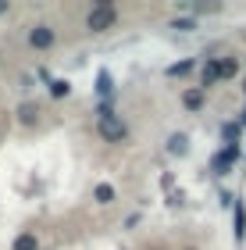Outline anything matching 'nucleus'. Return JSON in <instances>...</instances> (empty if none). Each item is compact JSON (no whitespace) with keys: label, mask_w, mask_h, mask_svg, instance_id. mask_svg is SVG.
I'll return each mask as SVG.
<instances>
[{"label":"nucleus","mask_w":246,"mask_h":250,"mask_svg":"<svg viewBox=\"0 0 246 250\" xmlns=\"http://www.w3.org/2000/svg\"><path fill=\"white\" fill-rule=\"evenodd\" d=\"M96 129H100V136H104L107 143H125L129 140V129H125V122H121L114 111H100V122H96Z\"/></svg>","instance_id":"1"},{"label":"nucleus","mask_w":246,"mask_h":250,"mask_svg":"<svg viewBox=\"0 0 246 250\" xmlns=\"http://www.w3.org/2000/svg\"><path fill=\"white\" fill-rule=\"evenodd\" d=\"M114 7H111V4H96L93 11H89V18H86V29L89 32H104V29H111V25H114Z\"/></svg>","instance_id":"2"},{"label":"nucleus","mask_w":246,"mask_h":250,"mask_svg":"<svg viewBox=\"0 0 246 250\" xmlns=\"http://www.w3.org/2000/svg\"><path fill=\"white\" fill-rule=\"evenodd\" d=\"M54 43H57V32H54L50 25H32L29 29V47L32 50H50Z\"/></svg>","instance_id":"3"},{"label":"nucleus","mask_w":246,"mask_h":250,"mask_svg":"<svg viewBox=\"0 0 246 250\" xmlns=\"http://www.w3.org/2000/svg\"><path fill=\"white\" fill-rule=\"evenodd\" d=\"M236 157H239V143H225V150H218V154H214L210 168H214L218 175H228V172H232V165H236Z\"/></svg>","instance_id":"4"},{"label":"nucleus","mask_w":246,"mask_h":250,"mask_svg":"<svg viewBox=\"0 0 246 250\" xmlns=\"http://www.w3.org/2000/svg\"><path fill=\"white\" fill-rule=\"evenodd\" d=\"M218 79H221V61H207V64H204V75H200V89H204V86H214Z\"/></svg>","instance_id":"5"},{"label":"nucleus","mask_w":246,"mask_h":250,"mask_svg":"<svg viewBox=\"0 0 246 250\" xmlns=\"http://www.w3.org/2000/svg\"><path fill=\"white\" fill-rule=\"evenodd\" d=\"M182 104H186L189 111H200V107H204V89H186Z\"/></svg>","instance_id":"6"},{"label":"nucleus","mask_w":246,"mask_h":250,"mask_svg":"<svg viewBox=\"0 0 246 250\" xmlns=\"http://www.w3.org/2000/svg\"><path fill=\"white\" fill-rule=\"evenodd\" d=\"M186 143H189L186 136H182V132H175L171 140H168V154H171V157H182V154H186Z\"/></svg>","instance_id":"7"},{"label":"nucleus","mask_w":246,"mask_h":250,"mask_svg":"<svg viewBox=\"0 0 246 250\" xmlns=\"http://www.w3.org/2000/svg\"><path fill=\"white\" fill-rule=\"evenodd\" d=\"M193 68H196V61L193 58H189V61H178V64H171V68H168V79H178V75H189V72H193Z\"/></svg>","instance_id":"8"},{"label":"nucleus","mask_w":246,"mask_h":250,"mask_svg":"<svg viewBox=\"0 0 246 250\" xmlns=\"http://www.w3.org/2000/svg\"><path fill=\"white\" fill-rule=\"evenodd\" d=\"M93 197H96V204H111V200H114V186H111V183H100V186L93 189Z\"/></svg>","instance_id":"9"},{"label":"nucleus","mask_w":246,"mask_h":250,"mask_svg":"<svg viewBox=\"0 0 246 250\" xmlns=\"http://www.w3.org/2000/svg\"><path fill=\"white\" fill-rule=\"evenodd\" d=\"M15 250H39V240L32 232H21L18 240H15Z\"/></svg>","instance_id":"10"},{"label":"nucleus","mask_w":246,"mask_h":250,"mask_svg":"<svg viewBox=\"0 0 246 250\" xmlns=\"http://www.w3.org/2000/svg\"><path fill=\"white\" fill-rule=\"evenodd\" d=\"M236 240H246V208L236 204Z\"/></svg>","instance_id":"11"},{"label":"nucleus","mask_w":246,"mask_h":250,"mask_svg":"<svg viewBox=\"0 0 246 250\" xmlns=\"http://www.w3.org/2000/svg\"><path fill=\"white\" fill-rule=\"evenodd\" d=\"M111 89H114V86H111V75L107 72H96V93L100 97H111Z\"/></svg>","instance_id":"12"},{"label":"nucleus","mask_w":246,"mask_h":250,"mask_svg":"<svg viewBox=\"0 0 246 250\" xmlns=\"http://www.w3.org/2000/svg\"><path fill=\"white\" fill-rule=\"evenodd\" d=\"M36 115H39V107H36V104H21V107H18V118L25 122V125L36 122Z\"/></svg>","instance_id":"13"},{"label":"nucleus","mask_w":246,"mask_h":250,"mask_svg":"<svg viewBox=\"0 0 246 250\" xmlns=\"http://www.w3.org/2000/svg\"><path fill=\"white\" fill-rule=\"evenodd\" d=\"M68 83H64V79H54V83H50V97H68Z\"/></svg>","instance_id":"14"},{"label":"nucleus","mask_w":246,"mask_h":250,"mask_svg":"<svg viewBox=\"0 0 246 250\" xmlns=\"http://www.w3.org/2000/svg\"><path fill=\"white\" fill-rule=\"evenodd\" d=\"M236 72H239V64H236V61H221V79H232Z\"/></svg>","instance_id":"15"},{"label":"nucleus","mask_w":246,"mask_h":250,"mask_svg":"<svg viewBox=\"0 0 246 250\" xmlns=\"http://www.w3.org/2000/svg\"><path fill=\"white\" fill-rule=\"evenodd\" d=\"M221 132L228 136V143H236V136H239V125H236V122H228V125H225V129H221Z\"/></svg>","instance_id":"16"},{"label":"nucleus","mask_w":246,"mask_h":250,"mask_svg":"<svg viewBox=\"0 0 246 250\" xmlns=\"http://www.w3.org/2000/svg\"><path fill=\"white\" fill-rule=\"evenodd\" d=\"M4 11H7V4H0V15H4Z\"/></svg>","instance_id":"17"},{"label":"nucleus","mask_w":246,"mask_h":250,"mask_svg":"<svg viewBox=\"0 0 246 250\" xmlns=\"http://www.w3.org/2000/svg\"><path fill=\"white\" fill-rule=\"evenodd\" d=\"M239 122H243V125H246V111H243V118H239Z\"/></svg>","instance_id":"18"}]
</instances>
